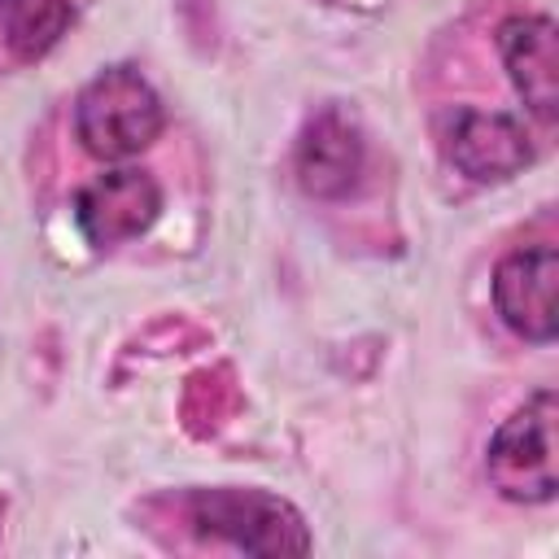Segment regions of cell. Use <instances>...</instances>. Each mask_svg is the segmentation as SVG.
<instances>
[{
  "instance_id": "9c48e42d",
  "label": "cell",
  "mask_w": 559,
  "mask_h": 559,
  "mask_svg": "<svg viewBox=\"0 0 559 559\" xmlns=\"http://www.w3.org/2000/svg\"><path fill=\"white\" fill-rule=\"evenodd\" d=\"M70 26V0H0V35L13 57H44Z\"/></svg>"
},
{
  "instance_id": "5b68a950",
  "label": "cell",
  "mask_w": 559,
  "mask_h": 559,
  "mask_svg": "<svg viewBox=\"0 0 559 559\" xmlns=\"http://www.w3.org/2000/svg\"><path fill=\"white\" fill-rule=\"evenodd\" d=\"M162 214V188L144 170H109L96 175L74 197V218L92 245H122L153 227Z\"/></svg>"
},
{
  "instance_id": "6da1fadb",
  "label": "cell",
  "mask_w": 559,
  "mask_h": 559,
  "mask_svg": "<svg viewBox=\"0 0 559 559\" xmlns=\"http://www.w3.org/2000/svg\"><path fill=\"white\" fill-rule=\"evenodd\" d=\"M162 122H166L162 96L131 66H114V70L96 74L74 100V131H79L83 148L105 162L131 157L144 144H153Z\"/></svg>"
},
{
  "instance_id": "52a82bcc",
  "label": "cell",
  "mask_w": 559,
  "mask_h": 559,
  "mask_svg": "<svg viewBox=\"0 0 559 559\" xmlns=\"http://www.w3.org/2000/svg\"><path fill=\"white\" fill-rule=\"evenodd\" d=\"M498 52H502V66H507L515 92L524 96L528 114L550 127L559 114V35H555V22L546 13H524V17L502 22Z\"/></svg>"
},
{
  "instance_id": "277c9868",
  "label": "cell",
  "mask_w": 559,
  "mask_h": 559,
  "mask_svg": "<svg viewBox=\"0 0 559 559\" xmlns=\"http://www.w3.org/2000/svg\"><path fill=\"white\" fill-rule=\"evenodd\" d=\"M555 284H559L555 245H524L507 253L493 271V306L502 323L533 345L555 341Z\"/></svg>"
},
{
  "instance_id": "7a4b0ae2",
  "label": "cell",
  "mask_w": 559,
  "mask_h": 559,
  "mask_svg": "<svg viewBox=\"0 0 559 559\" xmlns=\"http://www.w3.org/2000/svg\"><path fill=\"white\" fill-rule=\"evenodd\" d=\"M192 524L245 555H306V520L275 493L262 489H197L188 498Z\"/></svg>"
},
{
  "instance_id": "ba28073f",
  "label": "cell",
  "mask_w": 559,
  "mask_h": 559,
  "mask_svg": "<svg viewBox=\"0 0 559 559\" xmlns=\"http://www.w3.org/2000/svg\"><path fill=\"white\" fill-rule=\"evenodd\" d=\"M358 170H362V135H358L354 118H345L341 109L314 114L297 140L301 188L319 201H336L354 188Z\"/></svg>"
},
{
  "instance_id": "3957f363",
  "label": "cell",
  "mask_w": 559,
  "mask_h": 559,
  "mask_svg": "<svg viewBox=\"0 0 559 559\" xmlns=\"http://www.w3.org/2000/svg\"><path fill=\"white\" fill-rule=\"evenodd\" d=\"M485 472L493 489L511 502L555 498V393H533L489 441Z\"/></svg>"
},
{
  "instance_id": "8992f818",
  "label": "cell",
  "mask_w": 559,
  "mask_h": 559,
  "mask_svg": "<svg viewBox=\"0 0 559 559\" xmlns=\"http://www.w3.org/2000/svg\"><path fill=\"white\" fill-rule=\"evenodd\" d=\"M445 157L476 183L511 179L533 162L524 127L502 109H459L445 127Z\"/></svg>"
}]
</instances>
